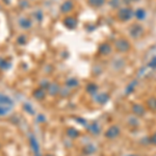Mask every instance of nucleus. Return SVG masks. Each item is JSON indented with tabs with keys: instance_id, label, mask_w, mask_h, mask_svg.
Here are the masks:
<instances>
[{
	"instance_id": "obj_1",
	"label": "nucleus",
	"mask_w": 156,
	"mask_h": 156,
	"mask_svg": "<svg viewBox=\"0 0 156 156\" xmlns=\"http://www.w3.org/2000/svg\"><path fill=\"white\" fill-rule=\"evenodd\" d=\"M145 34V29H144V26L140 25V23H134L130 26L129 28V34L132 39L134 40H137V39H140Z\"/></svg>"
},
{
	"instance_id": "obj_2",
	"label": "nucleus",
	"mask_w": 156,
	"mask_h": 156,
	"mask_svg": "<svg viewBox=\"0 0 156 156\" xmlns=\"http://www.w3.org/2000/svg\"><path fill=\"white\" fill-rule=\"evenodd\" d=\"M115 47L117 49V51L121 52V53H125V52H128L131 48V45H130L129 41H127L126 39H118L117 41L115 42Z\"/></svg>"
},
{
	"instance_id": "obj_3",
	"label": "nucleus",
	"mask_w": 156,
	"mask_h": 156,
	"mask_svg": "<svg viewBox=\"0 0 156 156\" xmlns=\"http://www.w3.org/2000/svg\"><path fill=\"white\" fill-rule=\"evenodd\" d=\"M133 16H134V12L131 7H123L118 12V19L123 22L129 21L130 19H132Z\"/></svg>"
},
{
	"instance_id": "obj_4",
	"label": "nucleus",
	"mask_w": 156,
	"mask_h": 156,
	"mask_svg": "<svg viewBox=\"0 0 156 156\" xmlns=\"http://www.w3.org/2000/svg\"><path fill=\"white\" fill-rule=\"evenodd\" d=\"M132 112L133 114L138 115V117H143L146 114V108L142 104H140V103H135L132 106Z\"/></svg>"
},
{
	"instance_id": "obj_5",
	"label": "nucleus",
	"mask_w": 156,
	"mask_h": 156,
	"mask_svg": "<svg viewBox=\"0 0 156 156\" xmlns=\"http://www.w3.org/2000/svg\"><path fill=\"white\" fill-rule=\"evenodd\" d=\"M121 130L119 126H112L110 128H108V130L106 131V137L108 138H115L117 136H119Z\"/></svg>"
},
{
	"instance_id": "obj_6",
	"label": "nucleus",
	"mask_w": 156,
	"mask_h": 156,
	"mask_svg": "<svg viewBox=\"0 0 156 156\" xmlns=\"http://www.w3.org/2000/svg\"><path fill=\"white\" fill-rule=\"evenodd\" d=\"M112 46H110L109 44H106V43H104V44H101L99 47V52L100 54L102 55H109L112 53Z\"/></svg>"
},
{
	"instance_id": "obj_7",
	"label": "nucleus",
	"mask_w": 156,
	"mask_h": 156,
	"mask_svg": "<svg viewBox=\"0 0 156 156\" xmlns=\"http://www.w3.org/2000/svg\"><path fill=\"white\" fill-rule=\"evenodd\" d=\"M65 25L69 29H74L77 26V20L73 18V17H68V18L65 19Z\"/></svg>"
},
{
	"instance_id": "obj_8",
	"label": "nucleus",
	"mask_w": 156,
	"mask_h": 156,
	"mask_svg": "<svg viewBox=\"0 0 156 156\" xmlns=\"http://www.w3.org/2000/svg\"><path fill=\"white\" fill-rule=\"evenodd\" d=\"M87 2L93 7H101L106 2V0H87Z\"/></svg>"
},
{
	"instance_id": "obj_9",
	"label": "nucleus",
	"mask_w": 156,
	"mask_h": 156,
	"mask_svg": "<svg viewBox=\"0 0 156 156\" xmlns=\"http://www.w3.org/2000/svg\"><path fill=\"white\" fill-rule=\"evenodd\" d=\"M134 16L137 20H144L146 18V11L144 9H137L134 12Z\"/></svg>"
},
{
	"instance_id": "obj_10",
	"label": "nucleus",
	"mask_w": 156,
	"mask_h": 156,
	"mask_svg": "<svg viewBox=\"0 0 156 156\" xmlns=\"http://www.w3.org/2000/svg\"><path fill=\"white\" fill-rule=\"evenodd\" d=\"M73 9V3L72 1H66L64 4L62 5V7H60V9H62V12H70L71 9Z\"/></svg>"
},
{
	"instance_id": "obj_11",
	"label": "nucleus",
	"mask_w": 156,
	"mask_h": 156,
	"mask_svg": "<svg viewBox=\"0 0 156 156\" xmlns=\"http://www.w3.org/2000/svg\"><path fill=\"white\" fill-rule=\"evenodd\" d=\"M147 105H148V107H149L151 110L156 112V98L152 97V98H150V99H148Z\"/></svg>"
},
{
	"instance_id": "obj_12",
	"label": "nucleus",
	"mask_w": 156,
	"mask_h": 156,
	"mask_svg": "<svg viewBox=\"0 0 156 156\" xmlns=\"http://www.w3.org/2000/svg\"><path fill=\"white\" fill-rule=\"evenodd\" d=\"M20 25L23 27L24 29H28L30 26H31V21L29 19H26V18H23L20 20Z\"/></svg>"
},
{
	"instance_id": "obj_13",
	"label": "nucleus",
	"mask_w": 156,
	"mask_h": 156,
	"mask_svg": "<svg viewBox=\"0 0 156 156\" xmlns=\"http://www.w3.org/2000/svg\"><path fill=\"white\" fill-rule=\"evenodd\" d=\"M137 82H136V80H135L134 82H131L129 85L127 87V89H126V93L127 94H129V93H131L133 90H134V87H135V84H136Z\"/></svg>"
},
{
	"instance_id": "obj_14",
	"label": "nucleus",
	"mask_w": 156,
	"mask_h": 156,
	"mask_svg": "<svg viewBox=\"0 0 156 156\" xmlns=\"http://www.w3.org/2000/svg\"><path fill=\"white\" fill-rule=\"evenodd\" d=\"M148 67L152 68V69H156V56L153 57V58L150 60V62L148 64Z\"/></svg>"
},
{
	"instance_id": "obj_15",
	"label": "nucleus",
	"mask_w": 156,
	"mask_h": 156,
	"mask_svg": "<svg viewBox=\"0 0 156 156\" xmlns=\"http://www.w3.org/2000/svg\"><path fill=\"white\" fill-rule=\"evenodd\" d=\"M148 140H149L150 144H152V145L156 146V132H155L153 135H151V136H150L149 138H148Z\"/></svg>"
},
{
	"instance_id": "obj_16",
	"label": "nucleus",
	"mask_w": 156,
	"mask_h": 156,
	"mask_svg": "<svg viewBox=\"0 0 156 156\" xmlns=\"http://www.w3.org/2000/svg\"><path fill=\"white\" fill-rule=\"evenodd\" d=\"M132 1H140V0H132Z\"/></svg>"
},
{
	"instance_id": "obj_17",
	"label": "nucleus",
	"mask_w": 156,
	"mask_h": 156,
	"mask_svg": "<svg viewBox=\"0 0 156 156\" xmlns=\"http://www.w3.org/2000/svg\"><path fill=\"white\" fill-rule=\"evenodd\" d=\"M129 156H137V155H129Z\"/></svg>"
}]
</instances>
